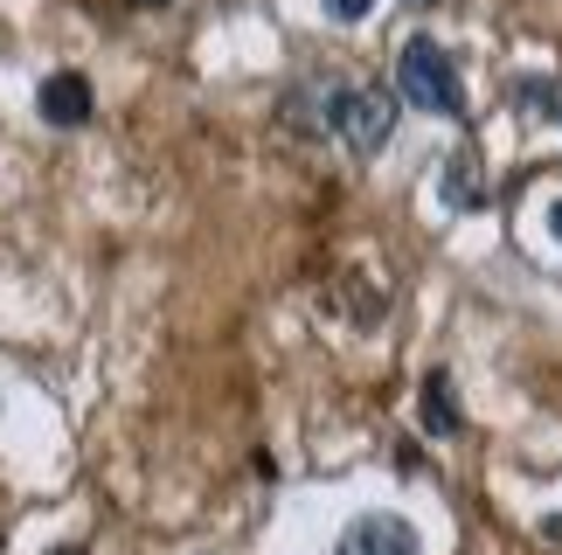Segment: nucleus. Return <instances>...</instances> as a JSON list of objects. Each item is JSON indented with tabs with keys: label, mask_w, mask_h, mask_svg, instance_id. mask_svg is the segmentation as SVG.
Listing matches in <instances>:
<instances>
[{
	"label": "nucleus",
	"mask_w": 562,
	"mask_h": 555,
	"mask_svg": "<svg viewBox=\"0 0 562 555\" xmlns=\"http://www.w3.org/2000/svg\"><path fill=\"white\" fill-rule=\"evenodd\" d=\"M396 91H403V104H417V112H430V118H459L465 112L459 63H451L430 35H409L396 49Z\"/></svg>",
	"instance_id": "1"
},
{
	"label": "nucleus",
	"mask_w": 562,
	"mask_h": 555,
	"mask_svg": "<svg viewBox=\"0 0 562 555\" xmlns=\"http://www.w3.org/2000/svg\"><path fill=\"white\" fill-rule=\"evenodd\" d=\"M327 133L348 146V154H382L389 133H396V98L375 91V83H340V91L327 98Z\"/></svg>",
	"instance_id": "2"
},
{
	"label": "nucleus",
	"mask_w": 562,
	"mask_h": 555,
	"mask_svg": "<svg viewBox=\"0 0 562 555\" xmlns=\"http://www.w3.org/2000/svg\"><path fill=\"white\" fill-rule=\"evenodd\" d=\"M334 555H417V528L403 514H361V521L340 528Z\"/></svg>",
	"instance_id": "3"
},
{
	"label": "nucleus",
	"mask_w": 562,
	"mask_h": 555,
	"mask_svg": "<svg viewBox=\"0 0 562 555\" xmlns=\"http://www.w3.org/2000/svg\"><path fill=\"white\" fill-rule=\"evenodd\" d=\"M91 77H77V70H56V77H42V91H35V112L49 118V125H83L91 118Z\"/></svg>",
	"instance_id": "4"
},
{
	"label": "nucleus",
	"mask_w": 562,
	"mask_h": 555,
	"mask_svg": "<svg viewBox=\"0 0 562 555\" xmlns=\"http://www.w3.org/2000/svg\"><path fill=\"white\" fill-rule=\"evenodd\" d=\"M417 417L430 438H459V396H451V375H424L417 389Z\"/></svg>",
	"instance_id": "5"
},
{
	"label": "nucleus",
	"mask_w": 562,
	"mask_h": 555,
	"mask_svg": "<svg viewBox=\"0 0 562 555\" xmlns=\"http://www.w3.org/2000/svg\"><path fill=\"white\" fill-rule=\"evenodd\" d=\"M445 202L451 208H480L486 202V181H480V160H472V154H451L445 160Z\"/></svg>",
	"instance_id": "6"
},
{
	"label": "nucleus",
	"mask_w": 562,
	"mask_h": 555,
	"mask_svg": "<svg viewBox=\"0 0 562 555\" xmlns=\"http://www.w3.org/2000/svg\"><path fill=\"white\" fill-rule=\"evenodd\" d=\"M319 8H327V21H369L375 0H319Z\"/></svg>",
	"instance_id": "7"
},
{
	"label": "nucleus",
	"mask_w": 562,
	"mask_h": 555,
	"mask_svg": "<svg viewBox=\"0 0 562 555\" xmlns=\"http://www.w3.org/2000/svg\"><path fill=\"white\" fill-rule=\"evenodd\" d=\"M542 535H549V542H562V514H549V521H542Z\"/></svg>",
	"instance_id": "8"
},
{
	"label": "nucleus",
	"mask_w": 562,
	"mask_h": 555,
	"mask_svg": "<svg viewBox=\"0 0 562 555\" xmlns=\"http://www.w3.org/2000/svg\"><path fill=\"white\" fill-rule=\"evenodd\" d=\"M549 229H555V243H562V202H555V208H549Z\"/></svg>",
	"instance_id": "9"
},
{
	"label": "nucleus",
	"mask_w": 562,
	"mask_h": 555,
	"mask_svg": "<svg viewBox=\"0 0 562 555\" xmlns=\"http://www.w3.org/2000/svg\"><path fill=\"white\" fill-rule=\"evenodd\" d=\"M49 555H83V548H49Z\"/></svg>",
	"instance_id": "10"
},
{
	"label": "nucleus",
	"mask_w": 562,
	"mask_h": 555,
	"mask_svg": "<svg viewBox=\"0 0 562 555\" xmlns=\"http://www.w3.org/2000/svg\"><path fill=\"white\" fill-rule=\"evenodd\" d=\"M409 8H438V0H409Z\"/></svg>",
	"instance_id": "11"
},
{
	"label": "nucleus",
	"mask_w": 562,
	"mask_h": 555,
	"mask_svg": "<svg viewBox=\"0 0 562 555\" xmlns=\"http://www.w3.org/2000/svg\"><path fill=\"white\" fill-rule=\"evenodd\" d=\"M139 8H167V0H139Z\"/></svg>",
	"instance_id": "12"
},
{
	"label": "nucleus",
	"mask_w": 562,
	"mask_h": 555,
	"mask_svg": "<svg viewBox=\"0 0 562 555\" xmlns=\"http://www.w3.org/2000/svg\"><path fill=\"white\" fill-rule=\"evenodd\" d=\"M555 125H562V104H555Z\"/></svg>",
	"instance_id": "13"
}]
</instances>
